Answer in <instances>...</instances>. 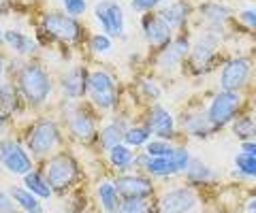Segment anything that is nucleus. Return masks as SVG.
Listing matches in <instances>:
<instances>
[{
    "label": "nucleus",
    "mask_w": 256,
    "mask_h": 213,
    "mask_svg": "<svg viewBox=\"0 0 256 213\" xmlns=\"http://www.w3.org/2000/svg\"><path fill=\"white\" fill-rule=\"evenodd\" d=\"M175 149L173 141H164V139H152L150 143L146 145V154L148 156H171Z\"/></svg>",
    "instance_id": "f704fd0d"
},
{
    "label": "nucleus",
    "mask_w": 256,
    "mask_h": 213,
    "mask_svg": "<svg viewBox=\"0 0 256 213\" xmlns=\"http://www.w3.org/2000/svg\"><path fill=\"white\" fill-rule=\"evenodd\" d=\"M180 130L190 139H207L216 135L205 109H186L180 115Z\"/></svg>",
    "instance_id": "6ab92c4d"
},
{
    "label": "nucleus",
    "mask_w": 256,
    "mask_h": 213,
    "mask_svg": "<svg viewBox=\"0 0 256 213\" xmlns=\"http://www.w3.org/2000/svg\"><path fill=\"white\" fill-rule=\"evenodd\" d=\"M4 75H6V56H4L2 51H0V83L6 81Z\"/></svg>",
    "instance_id": "a19ab883"
},
{
    "label": "nucleus",
    "mask_w": 256,
    "mask_h": 213,
    "mask_svg": "<svg viewBox=\"0 0 256 213\" xmlns=\"http://www.w3.org/2000/svg\"><path fill=\"white\" fill-rule=\"evenodd\" d=\"M139 94L143 98H148L152 102H156L160 96H162V90H160V85L156 83V79L154 77H139Z\"/></svg>",
    "instance_id": "72a5a7b5"
},
{
    "label": "nucleus",
    "mask_w": 256,
    "mask_h": 213,
    "mask_svg": "<svg viewBox=\"0 0 256 213\" xmlns=\"http://www.w3.org/2000/svg\"><path fill=\"white\" fill-rule=\"evenodd\" d=\"M235 175L248 181H256V158L246 152H239L235 156Z\"/></svg>",
    "instance_id": "2f4dec72"
},
{
    "label": "nucleus",
    "mask_w": 256,
    "mask_h": 213,
    "mask_svg": "<svg viewBox=\"0 0 256 213\" xmlns=\"http://www.w3.org/2000/svg\"><path fill=\"white\" fill-rule=\"evenodd\" d=\"M22 96H20V90L18 85H15V81H4L0 83V109H2L4 113H15L20 111L22 107Z\"/></svg>",
    "instance_id": "c85d7f7f"
},
{
    "label": "nucleus",
    "mask_w": 256,
    "mask_h": 213,
    "mask_svg": "<svg viewBox=\"0 0 256 213\" xmlns=\"http://www.w3.org/2000/svg\"><path fill=\"white\" fill-rule=\"evenodd\" d=\"M246 105H250L248 94L226 92V90L216 92L205 107L207 120H210L214 132H220V130L226 128V126L233 124L237 117L246 111Z\"/></svg>",
    "instance_id": "20e7f679"
},
{
    "label": "nucleus",
    "mask_w": 256,
    "mask_h": 213,
    "mask_svg": "<svg viewBox=\"0 0 256 213\" xmlns=\"http://www.w3.org/2000/svg\"><path fill=\"white\" fill-rule=\"evenodd\" d=\"M166 0H130V9L137 11L141 15L152 13V11H158L160 4H164Z\"/></svg>",
    "instance_id": "4c0bfd02"
},
{
    "label": "nucleus",
    "mask_w": 256,
    "mask_h": 213,
    "mask_svg": "<svg viewBox=\"0 0 256 213\" xmlns=\"http://www.w3.org/2000/svg\"><path fill=\"white\" fill-rule=\"evenodd\" d=\"M96 194H98V203H100L102 211H105V213H118L122 196H120L114 181H109V179L100 181L98 188H96Z\"/></svg>",
    "instance_id": "393cba45"
},
{
    "label": "nucleus",
    "mask_w": 256,
    "mask_h": 213,
    "mask_svg": "<svg viewBox=\"0 0 256 213\" xmlns=\"http://www.w3.org/2000/svg\"><path fill=\"white\" fill-rule=\"evenodd\" d=\"M141 34L150 43V47H154L158 51L173 41L175 30L162 19V15L158 11H152V13L141 15Z\"/></svg>",
    "instance_id": "dca6fc26"
},
{
    "label": "nucleus",
    "mask_w": 256,
    "mask_h": 213,
    "mask_svg": "<svg viewBox=\"0 0 256 213\" xmlns=\"http://www.w3.org/2000/svg\"><path fill=\"white\" fill-rule=\"evenodd\" d=\"M4 43L9 45L15 53H20V56H32L38 47L28 34L20 32V30H15V28L4 30Z\"/></svg>",
    "instance_id": "bb28decb"
},
{
    "label": "nucleus",
    "mask_w": 256,
    "mask_h": 213,
    "mask_svg": "<svg viewBox=\"0 0 256 213\" xmlns=\"http://www.w3.org/2000/svg\"><path fill=\"white\" fill-rule=\"evenodd\" d=\"M248 213H256V196L250 203H248Z\"/></svg>",
    "instance_id": "37998d69"
},
{
    "label": "nucleus",
    "mask_w": 256,
    "mask_h": 213,
    "mask_svg": "<svg viewBox=\"0 0 256 213\" xmlns=\"http://www.w3.org/2000/svg\"><path fill=\"white\" fill-rule=\"evenodd\" d=\"M230 132H233L242 143H246V141H256V113L252 109L250 111H244L230 124Z\"/></svg>",
    "instance_id": "b1692460"
},
{
    "label": "nucleus",
    "mask_w": 256,
    "mask_h": 213,
    "mask_svg": "<svg viewBox=\"0 0 256 213\" xmlns=\"http://www.w3.org/2000/svg\"><path fill=\"white\" fill-rule=\"evenodd\" d=\"M192 47V38L188 30H182V32H175L173 41L162 47V49L156 51L154 56V66L158 73H173V70L182 68L186 64V58L190 53Z\"/></svg>",
    "instance_id": "9d476101"
},
{
    "label": "nucleus",
    "mask_w": 256,
    "mask_h": 213,
    "mask_svg": "<svg viewBox=\"0 0 256 213\" xmlns=\"http://www.w3.org/2000/svg\"><path fill=\"white\" fill-rule=\"evenodd\" d=\"M45 177L54 192H64L79 179V164L70 154H56L50 158L45 169Z\"/></svg>",
    "instance_id": "9b49d317"
},
{
    "label": "nucleus",
    "mask_w": 256,
    "mask_h": 213,
    "mask_svg": "<svg viewBox=\"0 0 256 213\" xmlns=\"http://www.w3.org/2000/svg\"><path fill=\"white\" fill-rule=\"evenodd\" d=\"M114 184L122 199H152L156 192L148 173H120Z\"/></svg>",
    "instance_id": "2eb2a0df"
},
{
    "label": "nucleus",
    "mask_w": 256,
    "mask_h": 213,
    "mask_svg": "<svg viewBox=\"0 0 256 213\" xmlns=\"http://www.w3.org/2000/svg\"><path fill=\"white\" fill-rule=\"evenodd\" d=\"M114 38L107 36L105 32H100V34H92L90 38H88V47H90V51L94 53H107L114 49Z\"/></svg>",
    "instance_id": "c9c22d12"
},
{
    "label": "nucleus",
    "mask_w": 256,
    "mask_h": 213,
    "mask_svg": "<svg viewBox=\"0 0 256 213\" xmlns=\"http://www.w3.org/2000/svg\"><path fill=\"white\" fill-rule=\"evenodd\" d=\"M22 179H24V188L30 190L34 196H38V199H43V201L52 199L54 190H52V186H50V181H47L43 171H30Z\"/></svg>",
    "instance_id": "a878e982"
},
{
    "label": "nucleus",
    "mask_w": 256,
    "mask_h": 213,
    "mask_svg": "<svg viewBox=\"0 0 256 213\" xmlns=\"http://www.w3.org/2000/svg\"><path fill=\"white\" fill-rule=\"evenodd\" d=\"M152 130L148 128V124L146 122H141V124H130L128 126V130H126V137H124V143L128 147H132V149H141V147H146L150 141H152Z\"/></svg>",
    "instance_id": "c756f323"
},
{
    "label": "nucleus",
    "mask_w": 256,
    "mask_h": 213,
    "mask_svg": "<svg viewBox=\"0 0 256 213\" xmlns=\"http://www.w3.org/2000/svg\"><path fill=\"white\" fill-rule=\"evenodd\" d=\"M62 143V130L60 124L52 120V117H41L34 124L28 126L26 132V149L34 156V158H47L52 152L58 149Z\"/></svg>",
    "instance_id": "0eeeda50"
},
{
    "label": "nucleus",
    "mask_w": 256,
    "mask_h": 213,
    "mask_svg": "<svg viewBox=\"0 0 256 213\" xmlns=\"http://www.w3.org/2000/svg\"><path fill=\"white\" fill-rule=\"evenodd\" d=\"M250 109L256 113V92H254V94H250Z\"/></svg>",
    "instance_id": "c03bdc74"
},
{
    "label": "nucleus",
    "mask_w": 256,
    "mask_h": 213,
    "mask_svg": "<svg viewBox=\"0 0 256 213\" xmlns=\"http://www.w3.org/2000/svg\"><path fill=\"white\" fill-rule=\"evenodd\" d=\"M62 2V11L70 15V17H82L88 11V2L86 0H60Z\"/></svg>",
    "instance_id": "e433bc0d"
},
{
    "label": "nucleus",
    "mask_w": 256,
    "mask_h": 213,
    "mask_svg": "<svg viewBox=\"0 0 256 213\" xmlns=\"http://www.w3.org/2000/svg\"><path fill=\"white\" fill-rule=\"evenodd\" d=\"M128 120L124 115H116V117H111V122H107L105 126H100V130H98V143L102 149H114L118 145H122L124 143V137H126V130H128Z\"/></svg>",
    "instance_id": "412c9836"
},
{
    "label": "nucleus",
    "mask_w": 256,
    "mask_h": 213,
    "mask_svg": "<svg viewBox=\"0 0 256 213\" xmlns=\"http://www.w3.org/2000/svg\"><path fill=\"white\" fill-rule=\"evenodd\" d=\"M143 122L148 124V128L152 130V135L156 139H164V141H175L180 135L178 122H175L173 113L166 107H162L160 102H152L146 109Z\"/></svg>",
    "instance_id": "ddd939ff"
},
{
    "label": "nucleus",
    "mask_w": 256,
    "mask_h": 213,
    "mask_svg": "<svg viewBox=\"0 0 256 213\" xmlns=\"http://www.w3.org/2000/svg\"><path fill=\"white\" fill-rule=\"evenodd\" d=\"M226 43V38L210 32V30H198V34L194 36L190 47V53L186 58V73L192 77H205L212 75L218 64H222L220 60H224L222 56V45Z\"/></svg>",
    "instance_id": "f03ea898"
},
{
    "label": "nucleus",
    "mask_w": 256,
    "mask_h": 213,
    "mask_svg": "<svg viewBox=\"0 0 256 213\" xmlns=\"http://www.w3.org/2000/svg\"><path fill=\"white\" fill-rule=\"evenodd\" d=\"M235 23L244 32L256 36V4H244L235 11Z\"/></svg>",
    "instance_id": "7c9ffc66"
},
{
    "label": "nucleus",
    "mask_w": 256,
    "mask_h": 213,
    "mask_svg": "<svg viewBox=\"0 0 256 213\" xmlns=\"http://www.w3.org/2000/svg\"><path fill=\"white\" fill-rule=\"evenodd\" d=\"M109 164L120 173H130L132 169H137V154H134L132 147H128L126 143L118 145L114 149L107 152Z\"/></svg>",
    "instance_id": "4be33fe9"
},
{
    "label": "nucleus",
    "mask_w": 256,
    "mask_h": 213,
    "mask_svg": "<svg viewBox=\"0 0 256 213\" xmlns=\"http://www.w3.org/2000/svg\"><path fill=\"white\" fill-rule=\"evenodd\" d=\"M18 203L13 201L11 192L0 190V213H18Z\"/></svg>",
    "instance_id": "58836bf2"
},
{
    "label": "nucleus",
    "mask_w": 256,
    "mask_h": 213,
    "mask_svg": "<svg viewBox=\"0 0 256 213\" xmlns=\"http://www.w3.org/2000/svg\"><path fill=\"white\" fill-rule=\"evenodd\" d=\"M94 17L107 36L116 38L124 34V9L116 0H100V2H96Z\"/></svg>",
    "instance_id": "f3484780"
},
{
    "label": "nucleus",
    "mask_w": 256,
    "mask_h": 213,
    "mask_svg": "<svg viewBox=\"0 0 256 213\" xmlns=\"http://www.w3.org/2000/svg\"><path fill=\"white\" fill-rule=\"evenodd\" d=\"M239 152H246L256 158V141H246V143L239 145Z\"/></svg>",
    "instance_id": "ea45409f"
},
{
    "label": "nucleus",
    "mask_w": 256,
    "mask_h": 213,
    "mask_svg": "<svg viewBox=\"0 0 256 213\" xmlns=\"http://www.w3.org/2000/svg\"><path fill=\"white\" fill-rule=\"evenodd\" d=\"M218 83H220V90L248 94L252 90V85L256 83L254 58L248 56V53H233V56H226L220 64Z\"/></svg>",
    "instance_id": "7ed1b4c3"
},
{
    "label": "nucleus",
    "mask_w": 256,
    "mask_h": 213,
    "mask_svg": "<svg viewBox=\"0 0 256 213\" xmlns=\"http://www.w3.org/2000/svg\"><path fill=\"white\" fill-rule=\"evenodd\" d=\"M9 120H11V115H9V113H4L2 109H0V132H2V130L6 128V124H9Z\"/></svg>",
    "instance_id": "79ce46f5"
},
{
    "label": "nucleus",
    "mask_w": 256,
    "mask_h": 213,
    "mask_svg": "<svg viewBox=\"0 0 256 213\" xmlns=\"http://www.w3.org/2000/svg\"><path fill=\"white\" fill-rule=\"evenodd\" d=\"M184 177H186V179L190 181V184L203 186V184H212V181L218 179V173H216V171H214L207 162H203L201 158L192 156V162H190L188 171L184 173Z\"/></svg>",
    "instance_id": "5701e85b"
},
{
    "label": "nucleus",
    "mask_w": 256,
    "mask_h": 213,
    "mask_svg": "<svg viewBox=\"0 0 256 213\" xmlns=\"http://www.w3.org/2000/svg\"><path fill=\"white\" fill-rule=\"evenodd\" d=\"M4 41V32H2V30H0V43H2Z\"/></svg>",
    "instance_id": "a18cd8bd"
},
{
    "label": "nucleus",
    "mask_w": 256,
    "mask_h": 213,
    "mask_svg": "<svg viewBox=\"0 0 256 213\" xmlns=\"http://www.w3.org/2000/svg\"><path fill=\"white\" fill-rule=\"evenodd\" d=\"M196 17L201 23V30H210L224 38L230 34V23L235 21V11L222 0H203L196 4Z\"/></svg>",
    "instance_id": "6e6552de"
},
{
    "label": "nucleus",
    "mask_w": 256,
    "mask_h": 213,
    "mask_svg": "<svg viewBox=\"0 0 256 213\" xmlns=\"http://www.w3.org/2000/svg\"><path fill=\"white\" fill-rule=\"evenodd\" d=\"M158 13L175 32H182V30H188V23L196 13V6L190 0H171L162 9H158Z\"/></svg>",
    "instance_id": "a211bd4d"
},
{
    "label": "nucleus",
    "mask_w": 256,
    "mask_h": 213,
    "mask_svg": "<svg viewBox=\"0 0 256 213\" xmlns=\"http://www.w3.org/2000/svg\"><path fill=\"white\" fill-rule=\"evenodd\" d=\"M11 196L13 201L18 203V207L24 211V213H43V203L38 196H34L30 190H26L24 186H13L11 188Z\"/></svg>",
    "instance_id": "cd10ccee"
},
{
    "label": "nucleus",
    "mask_w": 256,
    "mask_h": 213,
    "mask_svg": "<svg viewBox=\"0 0 256 213\" xmlns=\"http://www.w3.org/2000/svg\"><path fill=\"white\" fill-rule=\"evenodd\" d=\"M118 213H158L152 199H122Z\"/></svg>",
    "instance_id": "473e14b6"
},
{
    "label": "nucleus",
    "mask_w": 256,
    "mask_h": 213,
    "mask_svg": "<svg viewBox=\"0 0 256 213\" xmlns=\"http://www.w3.org/2000/svg\"><path fill=\"white\" fill-rule=\"evenodd\" d=\"M86 96L90 105L98 111H114L120 102V88L116 75L107 68H92L88 73V90Z\"/></svg>",
    "instance_id": "423d86ee"
},
{
    "label": "nucleus",
    "mask_w": 256,
    "mask_h": 213,
    "mask_svg": "<svg viewBox=\"0 0 256 213\" xmlns=\"http://www.w3.org/2000/svg\"><path fill=\"white\" fill-rule=\"evenodd\" d=\"M64 126L68 128V132L73 135L77 141L84 143H92L94 139H98V126H96V117L90 113V109L77 102L66 100L64 105V113H62Z\"/></svg>",
    "instance_id": "1a4fd4ad"
},
{
    "label": "nucleus",
    "mask_w": 256,
    "mask_h": 213,
    "mask_svg": "<svg viewBox=\"0 0 256 213\" xmlns=\"http://www.w3.org/2000/svg\"><path fill=\"white\" fill-rule=\"evenodd\" d=\"M41 32L54 43L75 47L84 41V26L77 17H70L64 11H45L41 15Z\"/></svg>",
    "instance_id": "39448f33"
},
{
    "label": "nucleus",
    "mask_w": 256,
    "mask_h": 213,
    "mask_svg": "<svg viewBox=\"0 0 256 213\" xmlns=\"http://www.w3.org/2000/svg\"><path fill=\"white\" fill-rule=\"evenodd\" d=\"M198 196L190 186H175L171 190L162 192L156 203L158 213H190L196 207Z\"/></svg>",
    "instance_id": "4468645a"
},
{
    "label": "nucleus",
    "mask_w": 256,
    "mask_h": 213,
    "mask_svg": "<svg viewBox=\"0 0 256 213\" xmlns=\"http://www.w3.org/2000/svg\"><path fill=\"white\" fill-rule=\"evenodd\" d=\"M15 85L20 90L24 105L43 107L52 96L54 83L47 68L36 60H24L15 68Z\"/></svg>",
    "instance_id": "f257e3e1"
},
{
    "label": "nucleus",
    "mask_w": 256,
    "mask_h": 213,
    "mask_svg": "<svg viewBox=\"0 0 256 213\" xmlns=\"http://www.w3.org/2000/svg\"><path fill=\"white\" fill-rule=\"evenodd\" d=\"M88 70L86 66H73L68 73H64L62 81H60V88L64 98L70 100V102H77L79 98L86 96V90H88Z\"/></svg>",
    "instance_id": "aec40b11"
},
{
    "label": "nucleus",
    "mask_w": 256,
    "mask_h": 213,
    "mask_svg": "<svg viewBox=\"0 0 256 213\" xmlns=\"http://www.w3.org/2000/svg\"><path fill=\"white\" fill-rule=\"evenodd\" d=\"M0 164H2V169L13 173V175H22V177L26 175V173L34 171L32 154L15 139L0 141Z\"/></svg>",
    "instance_id": "f8f14e48"
}]
</instances>
